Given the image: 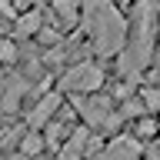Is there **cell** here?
<instances>
[{"instance_id":"cell-14","label":"cell","mask_w":160,"mask_h":160,"mask_svg":"<svg viewBox=\"0 0 160 160\" xmlns=\"http://www.w3.org/2000/svg\"><path fill=\"white\" fill-rule=\"evenodd\" d=\"M153 133H160L157 120H140V123H137V140H150Z\"/></svg>"},{"instance_id":"cell-17","label":"cell","mask_w":160,"mask_h":160,"mask_svg":"<svg viewBox=\"0 0 160 160\" xmlns=\"http://www.w3.org/2000/svg\"><path fill=\"white\" fill-rule=\"evenodd\" d=\"M120 3H133V0H120Z\"/></svg>"},{"instance_id":"cell-13","label":"cell","mask_w":160,"mask_h":160,"mask_svg":"<svg viewBox=\"0 0 160 160\" xmlns=\"http://www.w3.org/2000/svg\"><path fill=\"white\" fill-rule=\"evenodd\" d=\"M140 100H143V107H147V110L160 113V87H147L143 93H140Z\"/></svg>"},{"instance_id":"cell-3","label":"cell","mask_w":160,"mask_h":160,"mask_svg":"<svg viewBox=\"0 0 160 160\" xmlns=\"http://www.w3.org/2000/svg\"><path fill=\"white\" fill-rule=\"evenodd\" d=\"M100 83H103V67L90 63V60H80V63L67 67L63 77H60V90H63V93H73V97H90V93H97Z\"/></svg>"},{"instance_id":"cell-2","label":"cell","mask_w":160,"mask_h":160,"mask_svg":"<svg viewBox=\"0 0 160 160\" xmlns=\"http://www.w3.org/2000/svg\"><path fill=\"white\" fill-rule=\"evenodd\" d=\"M83 30L100 57L123 53L127 47V20L113 0H83Z\"/></svg>"},{"instance_id":"cell-7","label":"cell","mask_w":160,"mask_h":160,"mask_svg":"<svg viewBox=\"0 0 160 160\" xmlns=\"http://www.w3.org/2000/svg\"><path fill=\"white\" fill-rule=\"evenodd\" d=\"M57 110H60V93H47V97H43L37 107L27 113V127H30V130L47 127L50 120H53V113H57Z\"/></svg>"},{"instance_id":"cell-4","label":"cell","mask_w":160,"mask_h":160,"mask_svg":"<svg viewBox=\"0 0 160 160\" xmlns=\"http://www.w3.org/2000/svg\"><path fill=\"white\" fill-rule=\"evenodd\" d=\"M77 113L83 117L87 130H117L120 127V113L113 110L110 97H77Z\"/></svg>"},{"instance_id":"cell-8","label":"cell","mask_w":160,"mask_h":160,"mask_svg":"<svg viewBox=\"0 0 160 160\" xmlns=\"http://www.w3.org/2000/svg\"><path fill=\"white\" fill-rule=\"evenodd\" d=\"M90 133L93 130L80 127V130H70V140L60 147V160H80L83 153H87V143H90Z\"/></svg>"},{"instance_id":"cell-16","label":"cell","mask_w":160,"mask_h":160,"mask_svg":"<svg viewBox=\"0 0 160 160\" xmlns=\"http://www.w3.org/2000/svg\"><path fill=\"white\" fill-rule=\"evenodd\" d=\"M40 40H43V43H57V40H60V33H57V30H40Z\"/></svg>"},{"instance_id":"cell-11","label":"cell","mask_w":160,"mask_h":160,"mask_svg":"<svg viewBox=\"0 0 160 160\" xmlns=\"http://www.w3.org/2000/svg\"><path fill=\"white\" fill-rule=\"evenodd\" d=\"M50 7L57 10V17H60V23H77V0H53Z\"/></svg>"},{"instance_id":"cell-1","label":"cell","mask_w":160,"mask_h":160,"mask_svg":"<svg viewBox=\"0 0 160 160\" xmlns=\"http://www.w3.org/2000/svg\"><path fill=\"white\" fill-rule=\"evenodd\" d=\"M157 7L160 0H133V20H130L133 33L127 37V47L120 53V73L123 77H137L153 57V40H157V27H160Z\"/></svg>"},{"instance_id":"cell-19","label":"cell","mask_w":160,"mask_h":160,"mask_svg":"<svg viewBox=\"0 0 160 160\" xmlns=\"http://www.w3.org/2000/svg\"><path fill=\"white\" fill-rule=\"evenodd\" d=\"M47 3H53V0H47Z\"/></svg>"},{"instance_id":"cell-18","label":"cell","mask_w":160,"mask_h":160,"mask_svg":"<svg viewBox=\"0 0 160 160\" xmlns=\"http://www.w3.org/2000/svg\"><path fill=\"white\" fill-rule=\"evenodd\" d=\"M157 37H160V27H157Z\"/></svg>"},{"instance_id":"cell-10","label":"cell","mask_w":160,"mask_h":160,"mask_svg":"<svg viewBox=\"0 0 160 160\" xmlns=\"http://www.w3.org/2000/svg\"><path fill=\"white\" fill-rule=\"evenodd\" d=\"M43 147H47V143H43V137H37L33 130H27V133L20 137V157H30V160H33Z\"/></svg>"},{"instance_id":"cell-6","label":"cell","mask_w":160,"mask_h":160,"mask_svg":"<svg viewBox=\"0 0 160 160\" xmlns=\"http://www.w3.org/2000/svg\"><path fill=\"white\" fill-rule=\"evenodd\" d=\"M27 90H30L27 77H7V80H0V113H13V110L20 107V100H23Z\"/></svg>"},{"instance_id":"cell-9","label":"cell","mask_w":160,"mask_h":160,"mask_svg":"<svg viewBox=\"0 0 160 160\" xmlns=\"http://www.w3.org/2000/svg\"><path fill=\"white\" fill-rule=\"evenodd\" d=\"M33 33H40V13L27 10L17 17V37H33Z\"/></svg>"},{"instance_id":"cell-15","label":"cell","mask_w":160,"mask_h":160,"mask_svg":"<svg viewBox=\"0 0 160 160\" xmlns=\"http://www.w3.org/2000/svg\"><path fill=\"white\" fill-rule=\"evenodd\" d=\"M13 60H17V47L0 37V63H13Z\"/></svg>"},{"instance_id":"cell-12","label":"cell","mask_w":160,"mask_h":160,"mask_svg":"<svg viewBox=\"0 0 160 160\" xmlns=\"http://www.w3.org/2000/svg\"><path fill=\"white\" fill-rule=\"evenodd\" d=\"M143 110H147L143 100H123V107H120L117 113H120V120H130V117H140Z\"/></svg>"},{"instance_id":"cell-5","label":"cell","mask_w":160,"mask_h":160,"mask_svg":"<svg viewBox=\"0 0 160 160\" xmlns=\"http://www.w3.org/2000/svg\"><path fill=\"white\" fill-rule=\"evenodd\" d=\"M137 157H140V140L123 133V137H113L93 160H137Z\"/></svg>"}]
</instances>
